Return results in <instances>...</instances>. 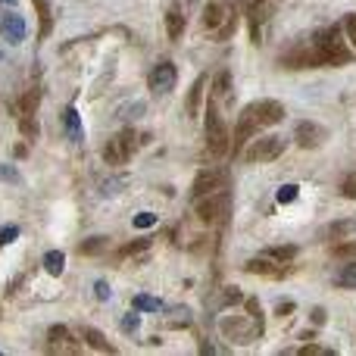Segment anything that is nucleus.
I'll list each match as a JSON object with an SVG mask.
<instances>
[{
  "label": "nucleus",
  "mask_w": 356,
  "mask_h": 356,
  "mask_svg": "<svg viewBox=\"0 0 356 356\" xmlns=\"http://www.w3.org/2000/svg\"><path fill=\"white\" fill-rule=\"evenodd\" d=\"M282 119H284V103H278V101H253V103H247V107L241 109V116H238L235 138H231V150L241 154V147L250 141V138H256L262 128L278 125Z\"/></svg>",
  "instance_id": "obj_1"
},
{
  "label": "nucleus",
  "mask_w": 356,
  "mask_h": 356,
  "mask_svg": "<svg viewBox=\"0 0 356 356\" xmlns=\"http://www.w3.org/2000/svg\"><path fill=\"white\" fill-rule=\"evenodd\" d=\"M313 44H316V54L322 66H347L353 60V50H347V41H344L337 25L316 32L313 34Z\"/></svg>",
  "instance_id": "obj_2"
},
{
  "label": "nucleus",
  "mask_w": 356,
  "mask_h": 356,
  "mask_svg": "<svg viewBox=\"0 0 356 356\" xmlns=\"http://www.w3.org/2000/svg\"><path fill=\"white\" fill-rule=\"evenodd\" d=\"M207 147L213 156H225L231 150V135H229V128H225V122H222L219 107H216L213 97L207 101Z\"/></svg>",
  "instance_id": "obj_3"
},
{
  "label": "nucleus",
  "mask_w": 356,
  "mask_h": 356,
  "mask_svg": "<svg viewBox=\"0 0 356 356\" xmlns=\"http://www.w3.org/2000/svg\"><path fill=\"white\" fill-rule=\"evenodd\" d=\"M135 150H138L135 128H122L119 135H113L107 141V147H103V160H107V166H125V163L135 156Z\"/></svg>",
  "instance_id": "obj_4"
},
{
  "label": "nucleus",
  "mask_w": 356,
  "mask_h": 356,
  "mask_svg": "<svg viewBox=\"0 0 356 356\" xmlns=\"http://www.w3.org/2000/svg\"><path fill=\"white\" fill-rule=\"evenodd\" d=\"M282 154H284V138H278V135L260 138L256 135V141H250V147L244 150V160L247 163H272Z\"/></svg>",
  "instance_id": "obj_5"
},
{
  "label": "nucleus",
  "mask_w": 356,
  "mask_h": 356,
  "mask_svg": "<svg viewBox=\"0 0 356 356\" xmlns=\"http://www.w3.org/2000/svg\"><path fill=\"white\" fill-rule=\"evenodd\" d=\"M229 203H231V197L225 194V188L216 191V194L197 197V216H200V222L213 225V222H219V219H225V216H229Z\"/></svg>",
  "instance_id": "obj_6"
},
{
  "label": "nucleus",
  "mask_w": 356,
  "mask_h": 356,
  "mask_svg": "<svg viewBox=\"0 0 356 356\" xmlns=\"http://www.w3.org/2000/svg\"><path fill=\"white\" fill-rule=\"evenodd\" d=\"M294 141L300 144L303 150H316L328 141V132H325L319 122H300V125L294 128Z\"/></svg>",
  "instance_id": "obj_7"
},
{
  "label": "nucleus",
  "mask_w": 356,
  "mask_h": 356,
  "mask_svg": "<svg viewBox=\"0 0 356 356\" xmlns=\"http://www.w3.org/2000/svg\"><path fill=\"white\" fill-rule=\"evenodd\" d=\"M175 81H178V72H175L172 63H160V66H154L147 85L154 94H169V91H175Z\"/></svg>",
  "instance_id": "obj_8"
},
{
  "label": "nucleus",
  "mask_w": 356,
  "mask_h": 356,
  "mask_svg": "<svg viewBox=\"0 0 356 356\" xmlns=\"http://www.w3.org/2000/svg\"><path fill=\"white\" fill-rule=\"evenodd\" d=\"M222 185H225V172H222V169H203V172L194 178L191 194H194V197L216 194V191H222Z\"/></svg>",
  "instance_id": "obj_9"
},
{
  "label": "nucleus",
  "mask_w": 356,
  "mask_h": 356,
  "mask_svg": "<svg viewBox=\"0 0 356 356\" xmlns=\"http://www.w3.org/2000/svg\"><path fill=\"white\" fill-rule=\"evenodd\" d=\"M0 34H3V41H10V44H22V41H25V19H22L19 13L0 16Z\"/></svg>",
  "instance_id": "obj_10"
},
{
  "label": "nucleus",
  "mask_w": 356,
  "mask_h": 356,
  "mask_svg": "<svg viewBox=\"0 0 356 356\" xmlns=\"http://www.w3.org/2000/svg\"><path fill=\"white\" fill-rule=\"evenodd\" d=\"M225 22H229V7H225V0H209L207 10H203V25H207L209 32H219Z\"/></svg>",
  "instance_id": "obj_11"
},
{
  "label": "nucleus",
  "mask_w": 356,
  "mask_h": 356,
  "mask_svg": "<svg viewBox=\"0 0 356 356\" xmlns=\"http://www.w3.org/2000/svg\"><path fill=\"white\" fill-rule=\"evenodd\" d=\"M244 269H247L250 275H266V278H282L284 275V269L282 266L275 269V262H269V256H253V260H247Z\"/></svg>",
  "instance_id": "obj_12"
},
{
  "label": "nucleus",
  "mask_w": 356,
  "mask_h": 356,
  "mask_svg": "<svg viewBox=\"0 0 356 356\" xmlns=\"http://www.w3.org/2000/svg\"><path fill=\"white\" fill-rule=\"evenodd\" d=\"M353 229H356V222H331L328 229H322L319 238H322V241H344Z\"/></svg>",
  "instance_id": "obj_13"
},
{
  "label": "nucleus",
  "mask_w": 356,
  "mask_h": 356,
  "mask_svg": "<svg viewBox=\"0 0 356 356\" xmlns=\"http://www.w3.org/2000/svg\"><path fill=\"white\" fill-rule=\"evenodd\" d=\"M66 132H69V141H75V144L85 141V128H81L78 109H75V107H69V109H66Z\"/></svg>",
  "instance_id": "obj_14"
},
{
  "label": "nucleus",
  "mask_w": 356,
  "mask_h": 356,
  "mask_svg": "<svg viewBox=\"0 0 356 356\" xmlns=\"http://www.w3.org/2000/svg\"><path fill=\"white\" fill-rule=\"evenodd\" d=\"M166 32H169V38H172V41L182 38V32H185V16H182V10H169V13H166Z\"/></svg>",
  "instance_id": "obj_15"
},
{
  "label": "nucleus",
  "mask_w": 356,
  "mask_h": 356,
  "mask_svg": "<svg viewBox=\"0 0 356 356\" xmlns=\"http://www.w3.org/2000/svg\"><path fill=\"white\" fill-rule=\"evenodd\" d=\"M44 269H48V275H63L66 256H63L60 250H48V253H44Z\"/></svg>",
  "instance_id": "obj_16"
},
{
  "label": "nucleus",
  "mask_w": 356,
  "mask_h": 356,
  "mask_svg": "<svg viewBox=\"0 0 356 356\" xmlns=\"http://www.w3.org/2000/svg\"><path fill=\"white\" fill-rule=\"evenodd\" d=\"M107 247H109L107 238H87L85 244H78V253L81 256H97V253H103Z\"/></svg>",
  "instance_id": "obj_17"
},
{
  "label": "nucleus",
  "mask_w": 356,
  "mask_h": 356,
  "mask_svg": "<svg viewBox=\"0 0 356 356\" xmlns=\"http://www.w3.org/2000/svg\"><path fill=\"white\" fill-rule=\"evenodd\" d=\"M81 337H85V341L91 344V347H94V350H103V353H113V347H109V341H107V337H103L97 328H85V331H81Z\"/></svg>",
  "instance_id": "obj_18"
},
{
  "label": "nucleus",
  "mask_w": 356,
  "mask_h": 356,
  "mask_svg": "<svg viewBox=\"0 0 356 356\" xmlns=\"http://www.w3.org/2000/svg\"><path fill=\"white\" fill-rule=\"evenodd\" d=\"M335 284H337V288H356V260L347 262V266L337 272V275H335Z\"/></svg>",
  "instance_id": "obj_19"
},
{
  "label": "nucleus",
  "mask_w": 356,
  "mask_h": 356,
  "mask_svg": "<svg viewBox=\"0 0 356 356\" xmlns=\"http://www.w3.org/2000/svg\"><path fill=\"white\" fill-rule=\"evenodd\" d=\"M34 10H38L41 19V38L50 32V0H34Z\"/></svg>",
  "instance_id": "obj_20"
},
{
  "label": "nucleus",
  "mask_w": 356,
  "mask_h": 356,
  "mask_svg": "<svg viewBox=\"0 0 356 356\" xmlns=\"http://www.w3.org/2000/svg\"><path fill=\"white\" fill-rule=\"evenodd\" d=\"M132 306L135 309H144V313H160L163 303L156 300V297H147V294H138L135 300H132Z\"/></svg>",
  "instance_id": "obj_21"
},
{
  "label": "nucleus",
  "mask_w": 356,
  "mask_h": 356,
  "mask_svg": "<svg viewBox=\"0 0 356 356\" xmlns=\"http://www.w3.org/2000/svg\"><path fill=\"white\" fill-rule=\"evenodd\" d=\"M213 101H222V97H229V72H219L213 81Z\"/></svg>",
  "instance_id": "obj_22"
},
{
  "label": "nucleus",
  "mask_w": 356,
  "mask_h": 356,
  "mask_svg": "<svg viewBox=\"0 0 356 356\" xmlns=\"http://www.w3.org/2000/svg\"><path fill=\"white\" fill-rule=\"evenodd\" d=\"M203 85H207V78H197V81H194V87H191V97H188V116H197V103H200Z\"/></svg>",
  "instance_id": "obj_23"
},
{
  "label": "nucleus",
  "mask_w": 356,
  "mask_h": 356,
  "mask_svg": "<svg viewBox=\"0 0 356 356\" xmlns=\"http://www.w3.org/2000/svg\"><path fill=\"white\" fill-rule=\"evenodd\" d=\"M331 256H335V260H356V241L335 244V247H331Z\"/></svg>",
  "instance_id": "obj_24"
},
{
  "label": "nucleus",
  "mask_w": 356,
  "mask_h": 356,
  "mask_svg": "<svg viewBox=\"0 0 356 356\" xmlns=\"http://www.w3.org/2000/svg\"><path fill=\"white\" fill-rule=\"evenodd\" d=\"M125 185H128L125 175H119V178H107V182L101 185V194H119V191L125 188Z\"/></svg>",
  "instance_id": "obj_25"
},
{
  "label": "nucleus",
  "mask_w": 356,
  "mask_h": 356,
  "mask_svg": "<svg viewBox=\"0 0 356 356\" xmlns=\"http://www.w3.org/2000/svg\"><path fill=\"white\" fill-rule=\"evenodd\" d=\"M266 256H269V260H278V262H288L297 256V247H272Z\"/></svg>",
  "instance_id": "obj_26"
},
{
  "label": "nucleus",
  "mask_w": 356,
  "mask_h": 356,
  "mask_svg": "<svg viewBox=\"0 0 356 356\" xmlns=\"http://www.w3.org/2000/svg\"><path fill=\"white\" fill-rule=\"evenodd\" d=\"M19 125H22V135L25 138H38V122H34V116H19Z\"/></svg>",
  "instance_id": "obj_27"
},
{
  "label": "nucleus",
  "mask_w": 356,
  "mask_h": 356,
  "mask_svg": "<svg viewBox=\"0 0 356 356\" xmlns=\"http://www.w3.org/2000/svg\"><path fill=\"white\" fill-rule=\"evenodd\" d=\"M297 185H282V188H278V203H294L297 200Z\"/></svg>",
  "instance_id": "obj_28"
},
{
  "label": "nucleus",
  "mask_w": 356,
  "mask_h": 356,
  "mask_svg": "<svg viewBox=\"0 0 356 356\" xmlns=\"http://www.w3.org/2000/svg\"><path fill=\"white\" fill-rule=\"evenodd\" d=\"M132 222H135V229H154V225H156V216H154V213H138Z\"/></svg>",
  "instance_id": "obj_29"
},
{
  "label": "nucleus",
  "mask_w": 356,
  "mask_h": 356,
  "mask_svg": "<svg viewBox=\"0 0 356 356\" xmlns=\"http://www.w3.org/2000/svg\"><path fill=\"white\" fill-rule=\"evenodd\" d=\"M344 34H347V44H353V50H356V16L344 19Z\"/></svg>",
  "instance_id": "obj_30"
},
{
  "label": "nucleus",
  "mask_w": 356,
  "mask_h": 356,
  "mask_svg": "<svg viewBox=\"0 0 356 356\" xmlns=\"http://www.w3.org/2000/svg\"><path fill=\"white\" fill-rule=\"evenodd\" d=\"M19 238V225H3L0 229V244H13Z\"/></svg>",
  "instance_id": "obj_31"
},
{
  "label": "nucleus",
  "mask_w": 356,
  "mask_h": 356,
  "mask_svg": "<svg viewBox=\"0 0 356 356\" xmlns=\"http://www.w3.org/2000/svg\"><path fill=\"white\" fill-rule=\"evenodd\" d=\"M341 191H344V197H347V200H356V172H353V175H347V178H344Z\"/></svg>",
  "instance_id": "obj_32"
},
{
  "label": "nucleus",
  "mask_w": 356,
  "mask_h": 356,
  "mask_svg": "<svg viewBox=\"0 0 356 356\" xmlns=\"http://www.w3.org/2000/svg\"><path fill=\"white\" fill-rule=\"evenodd\" d=\"M0 182H22V178L13 166H3V163H0Z\"/></svg>",
  "instance_id": "obj_33"
},
{
  "label": "nucleus",
  "mask_w": 356,
  "mask_h": 356,
  "mask_svg": "<svg viewBox=\"0 0 356 356\" xmlns=\"http://www.w3.org/2000/svg\"><path fill=\"white\" fill-rule=\"evenodd\" d=\"M138 325H141V319H138L135 313H128V316L122 319V331H128V335H132V331H138Z\"/></svg>",
  "instance_id": "obj_34"
},
{
  "label": "nucleus",
  "mask_w": 356,
  "mask_h": 356,
  "mask_svg": "<svg viewBox=\"0 0 356 356\" xmlns=\"http://www.w3.org/2000/svg\"><path fill=\"white\" fill-rule=\"evenodd\" d=\"M94 291H97V300H109V297H113V291H109V284H107V282H97V284H94Z\"/></svg>",
  "instance_id": "obj_35"
},
{
  "label": "nucleus",
  "mask_w": 356,
  "mask_h": 356,
  "mask_svg": "<svg viewBox=\"0 0 356 356\" xmlns=\"http://www.w3.org/2000/svg\"><path fill=\"white\" fill-rule=\"evenodd\" d=\"M3 3H16V0H3Z\"/></svg>",
  "instance_id": "obj_36"
}]
</instances>
